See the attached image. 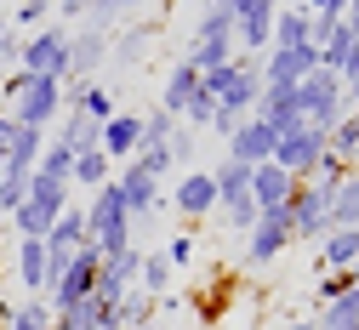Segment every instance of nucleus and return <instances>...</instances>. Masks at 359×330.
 Segmentation results:
<instances>
[{
  "instance_id": "f257e3e1",
  "label": "nucleus",
  "mask_w": 359,
  "mask_h": 330,
  "mask_svg": "<svg viewBox=\"0 0 359 330\" xmlns=\"http://www.w3.org/2000/svg\"><path fill=\"white\" fill-rule=\"evenodd\" d=\"M86 240H92L97 256H120V251L137 245V222L126 216V205H120V194H114V182L92 188V205H86Z\"/></svg>"
},
{
  "instance_id": "f03ea898",
  "label": "nucleus",
  "mask_w": 359,
  "mask_h": 330,
  "mask_svg": "<svg viewBox=\"0 0 359 330\" xmlns=\"http://www.w3.org/2000/svg\"><path fill=\"white\" fill-rule=\"evenodd\" d=\"M291 103H297L302 125H313V131H325V137H331V125L348 114V91H342V80H337L331 69H313V74L291 91Z\"/></svg>"
},
{
  "instance_id": "7ed1b4c3",
  "label": "nucleus",
  "mask_w": 359,
  "mask_h": 330,
  "mask_svg": "<svg viewBox=\"0 0 359 330\" xmlns=\"http://www.w3.org/2000/svg\"><path fill=\"white\" fill-rule=\"evenodd\" d=\"M18 69L23 74H40V80H57L63 85V69H69V23H40L34 34H23V52H18Z\"/></svg>"
},
{
  "instance_id": "20e7f679",
  "label": "nucleus",
  "mask_w": 359,
  "mask_h": 330,
  "mask_svg": "<svg viewBox=\"0 0 359 330\" xmlns=\"http://www.w3.org/2000/svg\"><path fill=\"white\" fill-rule=\"evenodd\" d=\"M97 268H103V256H97L92 245H80V251L69 256V268H63V273L52 279V291L40 296V302H46L52 313H69L74 302H86V296L97 291Z\"/></svg>"
},
{
  "instance_id": "39448f33",
  "label": "nucleus",
  "mask_w": 359,
  "mask_h": 330,
  "mask_svg": "<svg viewBox=\"0 0 359 330\" xmlns=\"http://www.w3.org/2000/svg\"><path fill=\"white\" fill-rule=\"evenodd\" d=\"M18 125H29V131H52L57 125V114H63V85L57 80H40V74H29V85L18 91V103L6 109Z\"/></svg>"
},
{
  "instance_id": "423d86ee",
  "label": "nucleus",
  "mask_w": 359,
  "mask_h": 330,
  "mask_svg": "<svg viewBox=\"0 0 359 330\" xmlns=\"http://www.w3.org/2000/svg\"><path fill=\"white\" fill-rule=\"evenodd\" d=\"M109 182H114V194H120V205H126V216H131V222H154V216L165 211L160 182H154V177H143L131 160H126V165H114V177H109Z\"/></svg>"
},
{
  "instance_id": "0eeeda50",
  "label": "nucleus",
  "mask_w": 359,
  "mask_h": 330,
  "mask_svg": "<svg viewBox=\"0 0 359 330\" xmlns=\"http://www.w3.org/2000/svg\"><path fill=\"white\" fill-rule=\"evenodd\" d=\"M313 69H320V52H313V46H302V52H268L262 69H257V80H262L268 97H291Z\"/></svg>"
},
{
  "instance_id": "6e6552de",
  "label": "nucleus",
  "mask_w": 359,
  "mask_h": 330,
  "mask_svg": "<svg viewBox=\"0 0 359 330\" xmlns=\"http://www.w3.org/2000/svg\"><path fill=\"white\" fill-rule=\"evenodd\" d=\"M103 63H109V29H92V23L69 29V69H63V85H86V80H97Z\"/></svg>"
},
{
  "instance_id": "1a4fd4ad",
  "label": "nucleus",
  "mask_w": 359,
  "mask_h": 330,
  "mask_svg": "<svg viewBox=\"0 0 359 330\" xmlns=\"http://www.w3.org/2000/svg\"><path fill=\"white\" fill-rule=\"evenodd\" d=\"M285 245H291V216H285V205H280V211H257V228L245 233V262H251V268H268V262L285 256Z\"/></svg>"
},
{
  "instance_id": "9d476101",
  "label": "nucleus",
  "mask_w": 359,
  "mask_h": 330,
  "mask_svg": "<svg viewBox=\"0 0 359 330\" xmlns=\"http://www.w3.org/2000/svg\"><path fill=\"white\" fill-rule=\"evenodd\" d=\"M320 160H325V131H313V125H302V131H291V137L274 143V165L291 171L297 182H308L320 171Z\"/></svg>"
},
{
  "instance_id": "9b49d317",
  "label": "nucleus",
  "mask_w": 359,
  "mask_h": 330,
  "mask_svg": "<svg viewBox=\"0 0 359 330\" xmlns=\"http://www.w3.org/2000/svg\"><path fill=\"white\" fill-rule=\"evenodd\" d=\"M285 216H291V240H320V233L331 228L325 222L331 216V194H325V188H313V182H297Z\"/></svg>"
},
{
  "instance_id": "f8f14e48",
  "label": "nucleus",
  "mask_w": 359,
  "mask_h": 330,
  "mask_svg": "<svg viewBox=\"0 0 359 330\" xmlns=\"http://www.w3.org/2000/svg\"><path fill=\"white\" fill-rule=\"evenodd\" d=\"M171 211H183L189 222H200V216H217V182H211V171H183V182L171 188V200H165Z\"/></svg>"
},
{
  "instance_id": "ddd939ff",
  "label": "nucleus",
  "mask_w": 359,
  "mask_h": 330,
  "mask_svg": "<svg viewBox=\"0 0 359 330\" xmlns=\"http://www.w3.org/2000/svg\"><path fill=\"white\" fill-rule=\"evenodd\" d=\"M313 46V12L308 6H280L274 29H268V52H302Z\"/></svg>"
},
{
  "instance_id": "4468645a",
  "label": "nucleus",
  "mask_w": 359,
  "mask_h": 330,
  "mask_svg": "<svg viewBox=\"0 0 359 330\" xmlns=\"http://www.w3.org/2000/svg\"><path fill=\"white\" fill-rule=\"evenodd\" d=\"M291 194H297V177L291 171H280L274 160L251 165V200H257V211H280V205H291Z\"/></svg>"
},
{
  "instance_id": "2eb2a0df",
  "label": "nucleus",
  "mask_w": 359,
  "mask_h": 330,
  "mask_svg": "<svg viewBox=\"0 0 359 330\" xmlns=\"http://www.w3.org/2000/svg\"><path fill=\"white\" fill-rule=\"evenodd\" d=\"M137 131H143V114H131V109H114V120L97 131V149H103L114 165H126L131 154H137Z\"/></svg>"
},
{
  "instance_id": "dca6fc26",
  "label": "nucleus",
  "mask_w": 359,
  "mask_h": 330,
  "mask_svg": "<svg viewBox=\"0 0 359 330\" xmlns=\"http://www.w3.org/2000/svg\"><path fill=\"white\" fill-rule=\"evenodd\" d=\"M46 137H52V131H29V125H18L12 149H6V171H0V177L29 182V177H34V165H40V154H46Z\"/></svg>"
},
{
  "instance_id": "f3484780",
  "label": "nucleus",
  "mask_w": 359,
  "mask_h": 330,
  "mask_svg": "<svg viewBox=\"0 0 359 330\" xmlns=\"http://www.w3.org/2000/svg\"><path fill=\"white\" fill-rule=\"evenodd\" d=\"M359 262V228H325L320 233V273H348Z\"/></svg>"
},
{
  "instance_id": "a211bd4d",
  "label": "nucleus",
  "mask_w": 359,
  "mask_h": 330,
  "mask_svg": "<svg viewBox=\"0 0 359 330\" xmlns=\"http://www.w3.org/2000/svg\"><path fill=\"white\" fill-rule=\"evenodd\" d=\"M194 91H200V74H194L183 57H177V63H171V74H165V85H160V109H165L171 120H183V109H189Z\"/></svg>"
},
{
  "instance_id": "6ab92c4d",
  "label": "nucleus",
  "mask_w": 359,
  "mask_h": 330,
  "mask_svg": "<svg viewBox=\"0 0 359 330\" xmlns=\"http://www.w3.org/2000/svg\"><path fill=\"white\" fill-rule=\"evenodd\" d=\"M149 52H154V29H149V23H131V29H114V34H109V57L126 63V69L143 63Z\"/></svg>"
},
{
  "instance_id": "aec40b11",
  "label": "nucleus",
  "mask_w": 359,
  "mask_h": 330,
  "mask_svg": "<svg viewBox=\"0 0 359 330\" xmlns=\"http://www.w3.org/2000/svg\"><path fill=\"white\" fill-rule=\"evenodd\" d=\"M18 279L29 296H46V240H18Z\"/></svg>"
},
{
  "instance_id": "412c9836",
  "label": "nucleus",
  "mask_w": 359,
  "mask_h": 330,
  "mask_svg": "<svg viewBox=\"0 0 359 330\" xmlns=\"http://www.w3.org/2000/svg\"><path fill=\"white\" fill-rule=\"evenodd\" d=\"M109 177H114V160L103 149H80L74 154V171H69V188H86V194H92V188H103Z\"/></svg>"
},
{
  "instance_id": "4be33fe9",
  "label": "nucleus",
  "mask_w": 359,
  "mask_h": 330,
  "mask_svg": "<svg viewBox=\"0 0 359 330\" xmlns=\"http://www.w3.org/2000/svg\"><path fill=\"white\" fill-rule=\"evenodd\" d=\"M69 194H74L69 182H52V177H40V171H34V177H29V194H23V200H34L40 211H52V216H63V211L74 205Z\"/></svg>"
},
{
  "instance_id": "5701e85b",
  "label": "nucleus",
  "mask_w": 359,
  "mask_h": 330,
  "mask_svg": "<svg viewBox=\"0 0 359 330\" xmlns=\"http://www.w3.org/2000/svg\"><path fill=\"white\" fill-rule=\"evenodd\" d=\"M313 330H359V291L325 302L320 313H313Z\"/></svg>"
},
{
  "instance_id": "b1692460",
  "label": "nucleus",
  "mask_w": 359,
  "mask_h": 330,
  "mask_svg": "<svg viewBox=\"0 0 359 330\" xmlns=\"http://www.w3.org/2000/svg\"><path fill=\"white\" fill-rule=\"evenodd\" d=\"M137 291H143V296H165V291H171V262H165L160 251H143V262H137Z\"/></svg>"
},
{
  "instance_id": "393cba45",
  "label": "nucleus",
  "mask_w": 359,
  "mask_h": 330,
  "mask_svg": "<svg viewBox=\"0 0 359 330\" xmlns=\"http://www.w3.org/2000/svg\"><path fill=\"white\" fill-rule=\"evenodd\" d=\"M217 216L229 222L234 233H251V228H257V200H251V188H245V194H229V200H217Z\"/></svg>"
},
{
  "instance_id": "a878e982",
  "label": "nucleus",
  "mask_w": 359,
  "mask_h": 330,
  "mask_svg": "<svg viewBox=\"0 0 359 330\" xmlns=\"http://www.w3.org/2000/svg\"><path fill=\"white\" fill-rule=\"evenodd\" d=\"M331 228H359V177H348L337 194H331Z\"/></svg>"
},
{
  "instance_id": "bb28decb",
  "label": "nucleus",
  "mask_w": 359,
  "mask_h": 330,
  "mask_svg": "<svg viewBox=\"0 0 359 330\" xmlns=\"http://www.w3.org/2000/svg\"><path fill=\"white\" fill-rule=\"evenodd\" d=\"M52 211H40L34 200H23L18 211H12V228H18V240H46V233H52Z\"/></svg>"
},
{
  "instance_id": "cd10ccee",
  "label": "nucleus",
  "mask_w": 359,
  "mask_h": 330,
  "mask_svg": "<svg viewBox=\"0 0 359 330\" xmlns=\"http://www.w3.org/2000/svg\"><path fill=\"white\" fill-rule=\"evenodd\" d=\"M0 330H52V308L46 302H12V319L6 324H0Z\"/></svg>"
},
{
  "instance_id": "c85d7f7f",
  "label": "nucleus",
  "mask_w": 359,
  "mask_h": 330,
  "mask_svg": "<svg viewBox=\"0 0 359 330\" xmlns=\"http://www.w3.org/2000/svg\"><path fill=\"white\" fill-rule=\"evenodd\" d=\"M211 182H217V200L245 194V188H251V165H240V160H222V165H211Z\"/></svg>"
},
{
  "instance_id": "c756f323",
  "label": "nucleus",
  "mask_w": 359,
  "mask_h": 330,
  "mask_svg": "<svg viewBox=\"0 0 359 330\" xmlns=\"http://www.w3.org/2000/svg\"><path fill=\"white\" fill-rule=\"evenodd\" d=\"M154 313H160V296H143V291H131V296L120 302V324H126V330L154 324Z\"/></svg>"
},
{
  "instance_id": "7c9ffc66",
  "label": "nucleus",
  "mask_w": 359,
  "mask_h": 330,
  "mask_svg": "<svg viewBox=\"0 0 359 330\" xmlns=\"http://www.w3.org/2000/svg\"><path fill=\"white\" fill-rule=\"evenodd\" d=\"M171 131H177V120H171L165 109H149V114H143V131H137V149H165Z\"/></svg>"
},
{
  "instance_id": "2f4dec72",
  "label": "nucleus",
  "mask_w": 359,
  "mask_h": 330,
  "mask_svg": "<svg viewBox=\"0 0 359 330\" xmlns=\"http://www.w3.org/2000/svg\"><path fill=\"white\" fill-rule=\"evenodd\" d=\"M40 177H52V182H69V171H74V154L57 143V137H46V154H40V165H34Z\"/></svg>"
},
{
  "instance_id": "473e14b6",
  "label": "nucleus",
  "mask_w": 359,
  "mask_h": 330,
  "mask_svg": "<svg viewBox=\"0 0 359 330\" xmlns=\"http://www.w3.org/2000/svg\"><path fill=\"white\" fill-rule=\"evenodd\" d=\"M131 165H137V171H143V177H154V182H165V177H171V171H177V165H171V154H165V149H137V154H131Z\"/></svg>"
},
{
  "instance_id": "72a5a7b5",
  "label": "nucleus",
  "mask_w": 359,
  "mask_h": 330,
  "mask_svg": "<svg viewBox=\"0 0 359 330\" xmlns=\"http://www.w3.org/2000/svg\"><path fill=\"white\" fill-rule=\"evenodd\" d=\"M12 23L34 34L40 23H52V0H18V12H12Z\"/></svg>"
},
{
  "instance_id": "f704fd0d",
  "label": "nucleus",
  "mask_w": 359,
  "mask_h": 330,
  "mask_svg": "<svg viewBox=\"0 0 359 330\" xmlns=\"http://www.w3.org/2000/svg\"><path fill=\"white\" fill-rule=\"evenodd\" d=\"M348 291H353L348 273H320V285H313V308H325V302H337V296H348Z\"/></svg>"
},
{
  "instance_id": "c9c22d12",
  "label": "nucleus",
  "mask_w": 359,
  "mask_h": 330,
  "mask_svg": "<svg viewBox=\"0 0 359 330\" xmlns=\"http://www.w3.org/2000/svg\"><path fill=\"white\" fill-rule=\"evenodd\" d=\"M160 256L171 262V273H177V268H189V262H194V233H171Z\"/></svg>"
},
{
  "instance_id": "e433bc0d",
  "label": "nucleus",
  "mask_w": 359,
  "mask_h": 330,
  "mask_svg": "<svg viewBox=\"0 0 359 330\" xmlns=\"http://www.w3.org/2000/svg\"><path fill=\"white\" fill-rule=\"evenodd\" d=\"M165 154H171V165H194V131L177 125V131H171V143H165Z\"/></svg>"
},
{
  "instance_id": "4c0bfd02",
  "label": "nucleus",
  "mask_w": 359,
  "mask_h": 330,
  "mask_svg": "<svg viewBox=\"0 0 359 330\" xmlns=\"http://www.w3.org/2000/svg\"><path fill=\"white\" fill-rule=\"evenodd\" d=\"M18 52H23V34H12V23L0 18V63H18Z\"/></svg>"
},
{
  "instance_id": "58836bf2",
  "label": "nucleus",
  "mask_w": 359,
  "mask_h": 330,
  "mask_svg": "<svg viewBox=\"0 0 359 330\" xmlns=\"http://www.w3.org/2000/svg\"><path fill=\"white\" fill-rule=\"evenodd\" d=\"M23 85H29V74H23V69H18V74H6V80H0V109H12Z\"/></svg>"
},
{
  "instance_id": "ea45409f",
  "label": "nucleus",
  "mask_w": 359,
  "mask_h": 330,
  "mask_svg": "<svg viewBox=\"0 0 359 330\" xmlns=\"http://www.w3.org/2000/svg\"><path fill=\"white\" fill-rule=\"evenodd\" d=\"M200 319L217 324V319H222V296H205V302H200Z\"/></svg>"
},
{
  "instance_id": "a19ab883",
  "label": "nucleus",
  "mask_w": 359,
  "mask_h": 330,
  "mask_svg": "<svg viewBox=\"0 0 359 330\" xmlns=\"http://www.w3.org/2000/svg\"><path fill=\"white\" fill-rule=\"evenodd\" d=\"M285 330H313V319H291V324H285Z\"/></svg>"
},
{
  "instance_id": "79ce46f5",
  "label": "nucleus",
  "mask_w": 359,
  "mask_h": 330,
  "mask_svg": "<svg viewBox=\"0 0 359 330\" xmlns=\"http://www.w3.org/2000/svg\"><path fill=\"white\" fill-rule=\"evenodd\" d=\"M348 279H353V291H359V262H353V268H348Z\"/></svg>"
},
{
  "instance_id": "37998d69",
  "label": "nucleus",
  "mask_w": 359,
  "mask_h": 330,
  "mask_svg": "<svg viewBox=\"0 0 359 330\" xmlns=\"http://www.w3.org/2000/svg\"><path fill=\"white\" fill-rule=\"evenodd\" d=\"M217 6H229V0H205V12H217Z\"/></svg>"
},
{
  "instance_id": "c03bdc74",
  "label": "nucleus",
  "mask_w": 359,
  "mask_h": 330,
  "mask_svg": "<svg viewBox=\"0 0 359 330\" xmlns=\"http://www.w3.org/2000/svg\"><path fill=\"white\" fill-rule=\"evenodd\" d=\"M0 171H6V143H0Z\"/></svg>"
},
{
  "instance_id": "a18cd8bd",
  "label": "nucleus",
  "mask_w": 359,
  "mask_h": 330,
  "mask_svg": "<svg viewBox=\"0 0 359 330\" xmlns=\"http://www.w3.org/2000/svg\"><path fill=\"white\" fill-rule=\"evenodd\" d=\"M280 6H302V0H280Z\"/></svg>"
},
{
  "instance_id": "49530a36",
  "label": "nucleus",
  "mask_w": 359,
  "mask_h": 330,
  "mask_svg": "<svg viewBox=\"0 0 359 330\" xmlns=\"http://www.w3.org/2000/svg\"><path fill=\"white\" fill-rule=\"evenodd\" d=\"M143 330H160V324H143Z\"/></svg>"
}]
</instances>
